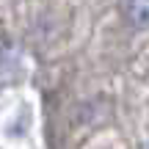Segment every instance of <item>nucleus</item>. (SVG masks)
<instances>
[{"label":"nucleus","mask_w":149,"mask_h":149,"mask_svg":"<svg viewBox=\"0 0 149 149\" xmlns=\"http://www.w3.org/2000/svg\"><path fill=\"white\" fill-rule=\"evenodd\" d=\"M122 11H124V19L133 28H138V31L149 28V0H124Z\"/></svg>","instance_id":"f257e3e1"}]
</instances>
